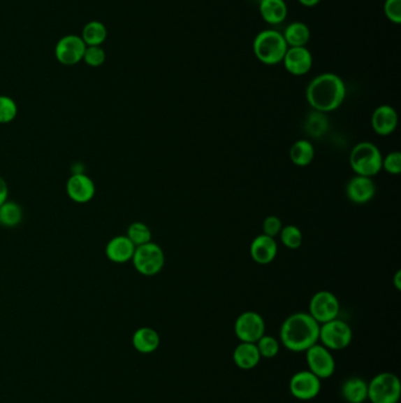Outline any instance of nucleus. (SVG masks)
Masks as SVG:
<instances>
[{
    "label": "nucleus",
    "instance_id": "f257e3e1",
    "mask_svg": "<svg viewBox=\"0 0 401 403\" xmlns=\"http://www.w3.org/2000/svg\"><path fill=\"white\" fill-rule=\"evenodd\" d=\"M346 98L345 82L333 72L316 76L306 87V101L314 111L328 113L342 106Z\"/></svg>",
    "mask_w": 401,
    "mask_h": 403
},
{
    "label": "nucleus",
    "instance_id": "f03ea898",
    "mask_svg": "<svg viewBox=\"0 0 401 403\" xmlns=\"http://www.w3.org/2000/svg\"><path fill=\"white\" fill-rule=\"evenodd\" d=\"M320 325L309 313H294L282 322L280 342L287 351L305 353L319 341Z\"/></svg>",
    "mask_w": 401,
    "mask_h": 403
},
{
    "label": "nucleus",
    "instance_id": "7ed1b4c3",
    "mask_svg": "<svg viewBox=\"0 0 401 403\" xmlns=\"http://www.w3.org/2000/svg\"><path fill=\"white\" fill-rule=\"evenodd\" d=\"M287 49L289 46L282 32L275 29L261 31L253 41V53L265 65L282 63Z\"/></svg>",
    "mask_w": 401,
    "mask_h": 403
},
{
    "label": "nucleus",
    "instance_id": "20e7f679",
    "mask_svg": "<svg viewBox=\"0 0 401 403\" xmlns=\"http://www.w3.org/2000/svg\"><path fill=\"white\" fill-rule=\"evenodd\" d=\"M349 167L356 175L373 178L383 170V155L373 143H358L349 153Z\"/></svg>",
    "mask_w": 401,
    "mask_h": 403
},
{
    "label": "nucleus",
    "instance_id": "39448f33",
    "mask_svg": "<svg viewBox=\"0 0 401 403\" xmlns=\"http://www.w3.org/2000/svg\"><path fill=\"white\" fill-rule=\"evenodd\" d=\"M400 396V380L395 374L384 372L368 383L367 399L372 403H399Z\"/></svg>",
    "mask_w": 401,
    "mask_h": 403
},
{
    "label": "nucleus",
    "instance_id": "423d86ee",
    "mask_svg": "<svg viewBox=\"0 0 401 403\" xmlns=\"http://www.w3.org/2000/svg\"><path fill=\"white\" fill-rule=\"evenodd\" d=\"M132 263L138 273L144 276H156L165 265V254L161 246L149 242L136 246Z\"/></svg>",
    "mask_w": 401,
    "mask_h": 403
},
{
    "label": "nucleus",
    "instance_id": "0eeeda50",
    "mask_svg": "<svg viewBox=\"0 0 401 403\" xmlns=\"http://www.w3.org/2000/svg\"><path fill=\"white\" fill-rule=\"evenodd\" d=\"M353 332L345 321L335 318L320 325L319 341L330 351H344L352 342Z\"/></svg>",
    "mask_w": 401,
    "mask_h": 403
},
{
    "label": "nucleus",
    "instance_id": "6e6552de",
    "mask_svg": "<svg viewBox=\"0 0 401 403\" xmlns=\"http://www.w3.org/2000/svg\"><path fill=\"white\" fill-rule=\"evenodd\" d=\"M266 325L261 313L256 311H244L234 322V334L240 342L256 344L265 335Z\"/></svg>",
    "mask_w": 401,
    "mask_h": 403
},
{
    "label": "nucleus",
    "instance_id": "1a4fd4ad",
    "mask_svg": "<svg viewBox=\"0 0 401 403\" xmlns=\"http://www.w3.org/2000/svg\"><path fill=\"white\" fill-rule=\"evenodd\" d=\"M340 303L331 291L320 290L309 301V313L319 325L338 318Z\"/></svg>",
    "mask_w": 401,
    "mask_h": 403
},
{
    "label": "nucleus",
    "instance_id": "9d476101",
    "mask_svg": "<svg viewBox=\"0 0 401 403\" xmlns=\"http://www.w3.org/2000/svg\"><path fill=\"white\" fill-rule=\"evenodd\" d=\"M305 353L309 372L319 377L320 380L330 379L335 374V358L331 351L323 347V344H316Z\"/></svg>",
    "mask_w": 401,
    "mask_h": 403
},
{
    "label": "nucleus",
    "instance_id": "9b49d317",
    "mask_svg": "<svg viewBox=\"0 0 401 403\" xmlns=\"http://www.w3.org/2000/svg\"><path fill=\"white\" fill-rule=\"evenodd\" d=\"M85 50L86 44L80 36L66 34L57 43L54 56L61 65L73 66L82 62Z\"/></svg>",
    "mask_w": 401,
    "mask_h": 403
},
{
    "label": "nucleus",
    "instance_id": "f8f14e48",
    "mask_svg": "<svg viewBox=\"0 0 401 403\" xmlns=\"http://www.w3.org/2000/svg\"><path fill=\"white\" fill-rule=\"evenodd\" d=\"M291 394L300 401H311L319 395L321 390V380L309 370H300L291 377Z\"/></svg>",
    "mask_w": 401,
    "mask_h": 403
},
{
    "label": "nucleus",
    "instance_id": "ddd939ff",
    "mask_svg": "<svg viewBox=\"0 0 401 403\" xmlns=\"http://www.w3.org/2000/svg\"><path fill=\"white\" fill-rule=\"evenodd\" d=\"M284 67L292 76L307 75L313 65V56L306 46L289 48L285 56L282 58Z\"/></svg>",
    "mask_w": 401,
    "mask_h": 403
},
{
    "label": "nucleus",
    "instance_id": "4468645a",
    "mask_svg": "<svg viewBox=\"0 0 401 403\" xmlns=\"http://www.w3.org/2000/svg\"><path fill=\"white\" fill-rule=\"evenodd\" d=\"M66 191L72 201L85 204L94 197L96 184L85 174H73L67 181Z\"/></svg>",
    "mask_w": 401,
    "mask_h": 403
},
{
    "label": "nucleus",
    "instance_id": "2eb2a0df",
    "mask_svg": "<svg viewBox=\"0 0 401 403\" xmlns=\"http://www.w3.org/2000/svg\"><path fill=\"white\" fill-rule=\"evenodd\" d=\"M346 196L354 204H366L374 198L377 188L371 177L356 175L346 184Z\"/></svg>",
    "mask_w": 401,
    "mask_h": 403
},
{
    "label": "nucleus",
    "instance_id": "dca6fc26",
    "mask_svg": "<svg viewBox=\"0 0 401 403\" xmlns=\"http://www.w3.org/2000/svg\"><path fill=\"white\" fill-rule=\"evenodd\" d=\"M399 118L395 108L391 105L383 104L375 108L371 117L372 129L375 134L386 137L397 129Z\"/></svg>",
    "mask_w": 401,
    "mask_h": 403
},
{
    "label": "nucleus",
    "instance_id": "f3484780",
    "mask_svg": "<svg viewBox=\"0 0 401 403\" xmlns=\"http://www.w3.org/2000/svg\"><path fill=\"white\" fill-rule=\"evenodd\" d=\"M249 254L258 264H270L278 255V243L273 237L261 234L253 239L249 246Z\"/></svg>",
    "mask_w": 401,
    "mask_h": 403
},
{
    "label": "nucleus",
    "instance_id": "a211bd4d",
    "mask_svg": "<svg viewBox=\"0 0 401 403\" xmlns=\"http://www.w3.org/2000/svg\"><path fill=\"white\" fill-rule=\"evenodd\" d=\"M134 251L136 246L131 242L127 236H115L110 239V242L105 248V254L108 260L118 264L132 261Z\"/></svg>",
    "mask_w": 401,
    "mask_h": 403
},
{
    "label": "nucleus",
    "instance_id": "6ab92c4d",
    "mask_svg": "<svg viewBox=\"0 0 401 403\" xmlns=\"http://www.w3.org/2000/svg\"><path fill=\"white\" fill-rule=\"evenodd\" d=\"M259 13L265 22L275 27L286 20L289 8L285 0H261Z\"/></svg>",
    "mask_w": 401,
    "mask_h": 403
},
{
    "label": "nucleus",
    "instance_id": "aec40b11",
    "mask_svg": "<svg viewBox=\"0 0 401 403\" xmlns=\"http://www.w3.org/2000/svg\"><path fill=\"white\" fill-rule=\"evenodd\" d=\"M233 362L239 369L251 370L254 369L259 362H261V354L258 351L256 344H249V342H240L234 348Z\"/></svg>",
    "mask_w": 401,
    "mask_h": 403
},
{
    "label": "nucleus",
    "instance_id": "412c9836",
    "mask_svg": "<svg viewBox=\"0 0 401 403\" xmlns=\"http://www.w3.org/2000/svg\"><path fill=\"white\" fill-rule=\"evenodd\" d=\"M134 349L141 354H151L159 348L160 336L156 330L150 327H141L132 336Z\"/></svg>",
    "mask_w": 401,
    "mask_h": 403
},
{
    "label": "nucleus",
    "instance_id": "4be33fe9",
    "mask_svg": "<svg viewBox=\"0 0 401 403\" xmlns=\"http://www.w3.org/2000/svg\"><path fill=\"white\" fill-rule=\"evenodd\" d=\"M342 399L349 403L365 402L368 396V383L361 377H349L342 386Z\"/></svg>",
    "mask_w": 401,
    "mask_h": 403
},
{
    "label": "nucleus",
    "instance_id": "5701e85b",
    "mask_svg": "<svg viewBox=\"0 0 401 403\" xmlns=\"http://www.w3.org/2000/svg\"><path fill=\"white\" fill-rule=\"evenodd\" d=\"M282 36L289 48L306 46L311 39V31L305 22H293L289 24Z\"/></svg>",
    "mask_w": 401,
    "mask_h": 403
},
{
    "label": "nucleus",
    "instance_id": "b1692460",
    "mask_svg": "<svg viewBox=\"0 0 401 403\" xmlns=\"http://www.w3.org/2000/svg\"><path fill=\"white\" fill-rule=\"evenodd\" d=\"M316 156V150L312 143L307 139H298L291 146L290 158L291 162L297 167L304 168L312 163Z\"/></svg>",
    "mask_w": 401,
    "mask_h": 403
},
{
    "label": "nucleus",
    "instance_id": "393cba45",
    "mask_svg": "<svg viewBox=\"0 0 401 403\" xmlns=\"http://www.w3.org/2000/svg\"><path fill=\"white\" fill-rule=\"evenodd\" d=\"M80 37L86 46H101L108 38V29L103 22L92 20L84 27Z\"/></svg>",
    "mask_w": 401,
    "mask_h": 403
},
{
    "label": "nucleus",
    "instance_id": "a878e982",
    "mask_svg": "<svg viewBox=\"0 0 401 403\" xmlns=\"http://www.w3.org/2000/svg\"><path fill=\"white\" fill-rule=\"evenodd\" d=\"M328 127H330L328 118L326 117V113H323V112L313 110L309 113V117L305 120V131H306V134H309V136H312L314 139H319V137L326 134Z\"/></svg>",
    "mask_w": 401,
    "mask_h": 403
},
{
    "label": "nucleus",
    "instance_id": "bb28decb",
    "mask_svg": "<svg viewBox=\"0 0 401 403\" xmlns=\"http://www.w3.org/2000/svg\"><path fill=\"white\" fill-rule=\"evenodd\" d=\"M22 220V206L13 201H6L0 206V222L6 228H15Z\"/></svg>",
    "mask_w": 401,
    "mask_h": 403
},
{
    "label": "nucleus",
    "instance_id": "cd10ccee",
    "mask_svg": "<svg viewBox=\"0 0 401 403\" xmlns=\"http://www.w3.org/2000/svg\"><path fill=\"white\" fill-rule=\"evenodd\" d=\"M127 237L134 246H139L152 242V232L143 222H134L127 229Z\"/></svg>",
    "mask_w": 401,
    "mask_h": 403
},
{
    "label": "nucleus",
    "instance_id": "c85d7f7f",
    "mask_svg": "<svg viewBox=\"0 0 401 403\" xmlns=\"http://www.w3.org/2000/svg\"><path fill=\"white\" fill-rule=\"evenodd\" d=\"M279 237L282 244L291 250H297L302 244V232L297 225H293V224L282 227Z\"/></svg>",
    "mask_w": 401,
    "mask_h": 403
},
{
    "label": "nucleus",
    "instance_id": "c756f323",
    "mask_svg": "<svg viewBox=\"0 0 401 403\" xmlns=\"http://www.w3.org/2000/svg\"><path fill=\"white\" fill-rule=\"evenodd\" d=\"M258 351L261 358H275L279 354L280 351V344L279 341L273 336L264 335L256 342Z\"/></svg>",
    "mask_w": 401,
    "mask_h": 403
},
{
    "label": "nucleus",
    "instance_id": "7c9ffc66",
    "mask_svg": "<svg viewBox=\"0 0 401 403\" xmlns=\"http://www.w3.org/2000/svg\"><path fill=\"white\" fill-rule=\"evenodd\" d=\"M18 115V106L8 96H0V124L11 123Z\"/></svg>",
    "mask_w": 401,
    "mask_h": 403
},
{
    "label": "nucleus",
    "instance_id": "2f4dec72",
    "mask_svg": "<svg viewBox=\"0 0 401 403\" xmlns=\"http://www.w3.org/2000/svg\"><path fill=\"white\" fill-rule=\"evenodd\" d=\"M82 60L91 67H99L106 60V52L101 46H86Z\"/></svg>",
    "mask_w": 401,
    "mask_h": 403
},
{
    "label": "nucleus",
    "instance_id": "473e14b6",
    "mask_svg": "<svg viewBox=\"0 0 401 403\" xmlns=\"http://www.w3.org/2000/svg\"><path fill=\"white\" fill-rule=\"evenodd\" d=\"M383 169L390 175H399L401 172V153L392 151L383 157Z\"/></svg>",
    "mask_w": 401,
    "mask_h": 403
},
{
    "label": "nucleus",
    "instance_id": "72a5a7b5",
    "mask_svg": "<svg viewBox=\"0 0 401 403\" xmlns=\"http://www.w3.org/2000/svg\"><path fill=\"white\" fill-rule=\"evenodd\" d=\"M384 13L386 18L393 24L401 22V0H385Z\"/></svg>",
    "mask_w": 401,
    "mask_h": 403
},
{
    "label": "nucleus",
    "instance_id": "f704fd0d",
    "mask_svg": "<svg viewBox=\"0 0 401 403\" xmlns=\"http://www.w3.org/2000/svg\"><path fill=\"white\" fill-rule=\"evenodd\" d=\"M282 220L278 216L271 215V216H268L265 218L264 223H263V230H264L265 235L275 239L282 232Z\"/></svg>",
    "mask_w": 401,
    "mask_h": 403
},
{
    "label": "nucleus",
    "instance_id": "c9c22d12",
    "mask_svg": "<svg viewBox=\"0 0 401 403\" xmlns=\"http://www.w3.org/2000/svg\"><path fill=\"white\" fill-rule=\"evenodd\" d=\"M8 199V187L6 181L0 176V206Z\"/></svg>",
    "mask_w": 401,
    "mask_h": 403
},
{
    "label": "nucleus",
    "instance_id": "e433bc0d",
    "mask_svg": "<svg viewBox=\"0 0 401 403\" xmlns=\"http://www.w3.org/2000/svg\"><path fill=\"white\" fill-rule=\"evenodd\" d=\"M305 8H314L319 4L320 0H298Z\"/></svg>",
    "mask_w": 401,
    "mask_h": 403
},
{
    "label": "nucleus",
    "instance_id": "4c0bfd02",
    "mask_svg": "<svg viewBox=\"0 0 401 403\" xmlns=\"http://www.w3.org/2000/svg\"><path fill=\"white\" fill-rule=\"evenodd\" d=\"M394 285L397 288L398 290L401 289V271L398 270L395 275H394Z\"/></svg>",
    "mask_w": 401,
    "mask_h": 403
},
{
    "label": "nucleus",
    "instance_id": "58836bf2",
    "mask_svg": "<svg viewBox=\"0 0 401 403\" xmlns=\"http://www.w3.org/2000/svg\"><path fill=\"white\" fill-rule=\"evenodd\" d=\"M0 227H1V222H0Z\"/></svg>",
    "mask_w": 401,
    "mask_h": 403
},
{
    "label": "nucleus",
    "instance_id": "ea45409f",
    "mask_svg": "<svg viewBox=\"0 0 401 403\" xmlns=\"http://www.w3.org/2000/svg\"><path fill=\"white\" fill-rule=\"evenodd\" d=\"M357 403H364V402H357Z\"/></svg>",
    "mask_w": 401,
    "mask_h": 403
}]
</instances>
